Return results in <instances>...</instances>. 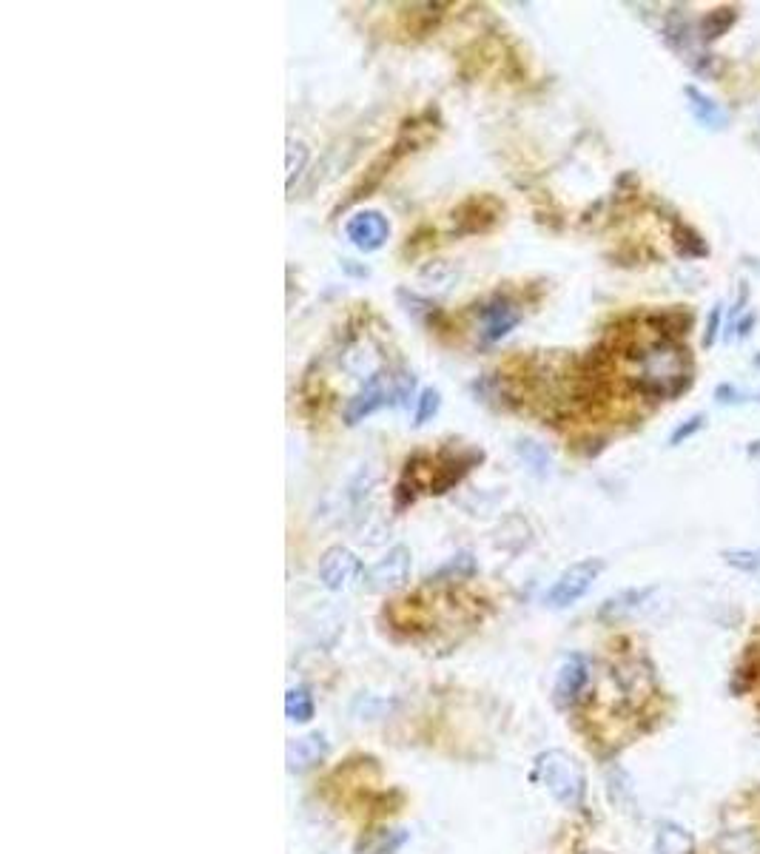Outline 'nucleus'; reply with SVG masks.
Masks as SVG:
<instances>
[{"instance_id":"obj_1","label":"nucleus","mask_w":760,"mask_h":854,"mask_svg":"<svg viewBox=\"0 0 760 854\" xmlns=\"http://www.w3.org/2000/svg\"><path fill=\"white\" fill-rule=\"evenodd\" d=\"M632 388L652 399H672L692 385V356L672 336H652L627 353Z\"/></svg>"},{"instance_id":"obj_2","label":"nucleus","mask_w":760,"mask_h":854,"mask_svg":"<svg viewBox=\"0 0 760 854\" xmlns=\"http://www.w3.org/2000/svg\"><path fill=\"white\" fill-rule=\"evenodd\" d=\"M536 775L558 803H564V806H581L587 780H584L581 763L575 761L573 755H567L564 749H550V752L538 755Z\"/></svg>"},{"instance_id":"obj_3","label":"nucleus","mask_w":760,"mask_h":854,"mask_svg":"<svg viewBox=\"0 0 760 854\" xmlns=\"http://www.w3.org/2000/svg\"><path fill=\"white\" fill-rule=\"evenodd\" d=\"M408 388H413V376H402V382H396L388 373H376V376H371V379L365 382V388L359 390L351 402H348L345 422H348V425L365 422L368 416H373L379 408H385L388 402L405 396V390Z\"/></svg>"},{"instance_id":"obj_4","label":"nucleus","mask_w":760,"mask_h":854,"mask_svg":"<svg viewBox=\"0 0 760 854\" xmlns=\"http://www.w3.org/2000/svg\"><path fill=\"white\" fill-rule=\"evenodd\" d=\"M601 570H604V561H601V558L575 561L573 567H567V570L556 578V584L547 590V595H544L547 607H553V610L573 607L575 601H581L584 595L590 593V587L595 584V578L601 576Z\"/></svg>"},{"instance_id":"obj_5","label":"nucleus","mask_w":760,"mask_h":854,"mask_svg":"<svg viewBox=\"0 0 760 854\" xmlns=\"http://www.w3.org/2000/svg\"><path fill=\"white\" fill-rule=\"evenodd\" d=\"M410 576V550L408 547H393L388 556L379 558L368 570V587L376 590V593H388V590H396L402 587Z\"/></svg>"},{"instance_id":"obj_6","label":"nucleus","mask_w":760,"mask_h":854,"mask_svg":"<svg viewBox=\"0 0 760 854\" xmlns=\"http://www.w3.org/2000/svg\"><path fill=\"white\" fill-rule=\"evenodd\" d=\"M345 231H348V240H351L359 251L371 254V251H379V248L388 242L390 223L379 211H359L356 217L348 220V228H345Z\"/></svg>"},{"instance_id":"obj_7","label":"nucleus","mask_w":760,"mask_h":854,"mask_svg":"<svg viewBox=\"0 0 760 854\" xmlns=\"http://www.w3.org/2000/svg\"><path fill=\"white\" fill-rule=\"evenodd\" d=\"M359 570L362 564L348 547H331L319 561V578L328 590H345L353 578L359 576Z\"/></svg>"},{"instance_id":"obj_8","label":"nucleus","mask_w":760,"mask_h":854,"mask_svg":"<svg viewBox=\"0 0 760 854\" xmlns=\"http://www.w3.org/2000/svg\"><path fill=\"white\" fill-rule=\"evenodd\" d=\"M479 316H482V339L487 342V345H493V342L504 339V336L510 334V331L519 325L521 311L513 305V302H510V299L496 297L493 302L482 305Z\"/></svg>"},{"instance_id":"obj_9","label":"nucleus","mask_w":760,"mask_h":854,"mask_svg":"<svg viewBox=\"0 0 760 854\" xmlns=\"http://www.w3.org/2000/svg\"><path fill=\"white\" fill-rule=\"evenodd\" d=\"M587 684H590V664H587V658H584V655H570V658L561 664V669H558L556 689H553L556 704L558 706L575 704V701L581 698V692H584Z\"/></svg>"},{"instance_id":"obj_10","label":"nucleus","mask_w":760,"mask_h":854,"mask_svg":"<svg viewBox=\"0 0 760 854\" xmlns=\"http://www.w3.org/2000/svg\"><path fill=\"white\" fill-rule=\"evenodd\" d=\"M325 755H328V743L319 732L297 738V741L288 743V769L291 772H308L316 763H322Z\"/></svg>"},{"instance_id":"obj_11","label":"nucleus","mask_w":760,"mask_h":854,"mask_svg":"<svg viewBox=\"0 0 760 854\" xmlns=\"http://www.w3.org/2000/svg\"><path fill=\"white\" fill-rule=\"evenodd\" d=\"M684 94L686 100H689V112H692V117H695L704 129L721 131L723 126H726V112H723L721 106H718L709 94L701 92L698 86H684Z\"/></svg>"},{"instance_id":"obj_12","label":"nucleus","mask_w":760,"mask_h":854,"mask_svg":"<svg viewBox=\"0 0 760 854\" xmlns=\"http://www.w3.org/2000/svg\"><path fill=\"white\" fill-rule=\"evenodd\" d=\"M655 852L692 854L695 852V843H692V835L686 832L684 826H678V823H661V826H658V837H655Z\"/></svg>"},{"instance_id":"obj_13","label":"nucleus","mask_w":760,"mask_h":854,"mask_svg":"<svg viewBox=\"0 0 760 854\" xmlns=\"http://www.w3.org/2000/svg\"><path fill=\"white\" fill-rule=\"evenodd\" d=\"M649 593H652V590H627V593L615 595L610 601H604V607H601V613L598 615H601L604 621H621V618L635 613V610L647 601Z\"/></svg>"},{"instance_id":"obj_14","label":"nucleus","mask_w":760,"mask_h":854,"mask_svg":"<svg viewBox=\"0 0 760 854\" xmlns=\"http://www.w3.org/2000/svg\"><path fill=\"white\" fill-rule=\"evenodd\" d=\"M735 20H738V12H735L732 6H721V9L709 12V15L698 23V35H701L704 43H712V40L723 38V35L735 26Z\"/></svg>"},{"instance_id":"obj_15","label":"nucleus","mask_w":760,"mask_h":854,"mask_svg":"<svg viewBox=\"0 0 760 854\" xmlns=\"http://www.w3.org/2000/svg\"><path fill=\"white\" fill-rule=\"evenodd\" d=\"M721 854H760V837L752 829H735L718 837Z\"/></svg>"},{"instance_id":"obj_16","label":"nucleus","mask_w":760,"mask_h":854,"mask_svg":"<svg viewBox=\"0 0 760 854\" xmlns=\"http://www.w3.org/2000/svg\"><path fill=\"white\" fill-rule=\"evenodd\" d=\"M285 712H288L291 721L308 724V721L314 718V698H311V692L305 687L291 689V692L285 695Z\"/></svg>"},{"instance_id":"obj_17","label":"nucleus","mask_w":760,"mask_h":854,"mask_svg":"<svg viewBox=\"0 0 760 854\" xmlns=\"http://www.w3.org/2000/svg\"><path fill=\"white\" fill-rule=\"evenodd\" d=\"M723 561L735 570H741L746 576L760 578V550H749V547H738V550H723Z\"/></svg>"},{"instance_id":"obj_18","label":"nucleus","mask_w":760,"mask_h":854,"mask_svg":"<svg viewBox=\"0 0 760 854\" xmlns=\"http://www.w3.org/2000/svg\"><path fill=\"white\" fill-rule=\"evenodd\" d=\"M672 237H675V245H678V254H681V257H689V260H692V257H706V254H709L704 240H701L692 228H686L684 223L675 225V234H672Z\"/></svg>"},{"instance_id":"obj_19","label":"nucleus","mask_w":760,"mask_h":854,"mask_svg":"<svg viewBox=\"0 0 760 854\" xmlns=\"http://www.w3.org/2000/svg\"><path fill=\"white\" fill-rule=\"evenodd\" d=\"M305 163H308V149H305V143H294V140H291V143H288V188L294 186V180L302 174Z\"/></svg>"},{"instance_id":"obj_20","label":"nucleus","mask_w":760,"mask_h":854,"mask_svg":"<svg viewBox=\"0 0 760 854\" xmlns=\"http://www.w3.org/2000/svg\"><path fill=\"white\" fill-rule=\"evenodd\" d=\"M704 419H706L704 413H695L692 419H686V422H681V425L675 427V433L669 436V445H672V447L684 445L686 439H692V436H695V433H698V430L704 427Z\"/></svg>"},{"instance_id":"obj_21","label":"nucleus","mask_w":760,"mask_h":854,"mask_svg":"<svg viewBox=\"0 0 760 854\" xmlns=\"http://www.w3.org/2000/svg\"><path fill=\"white\" fill-rule=\"evenodd\" d=\"M439 390L427 388L422 390V396H419V408H416V425H425L430 416H436V410H439Z\"/></svg>"},{"instance_id":"obj_22","label":"nucleus","mask_w":760,"mask_h":854,"mask_svg":"<svg viewBox=\"0 0 760 854\" xmlns=\"http://www.w3.org/2000/svg\"><path fill=\"white\" fill-rule=\"evenodd\" d=\"M519 453L527 459V462H530V465L536 467V470H541V473L550 467V456H547V450H544V447H538L536 442H521Z\"/></svg>"},{"instance_id":"obj_23","label":"nucleus","mask_w":760,"mask_h":854,"mask_svg":"<svg viewBox=\"0 0 760 854\" xmlns=\"http://www.w3.org/2000/svg\"><path fill=\"white\" fill-rule=\"evenodd\" d=\"M721 319H723V305H712V311L706 316V331H704V348H712L715 339H718V331H721Z\"/></svg>"},{"instance_id":"obj_24","label":"nucleus","mask_w":760,"mask_h":854,"mask_svg":"<svg viewBox=\"0 0 760 854\" xmlns=\"http://www.w3.org/2000/svg\"><path fill=\"white\" fill-rule=\"evenodd\" d=\"M715 399L721 405H738V402H743V393L735 385H721V388L715 390Z\"/></svg>"},{"instance_id":"obj_25","label":"nucleus","mask_w":760,"mask_h":854,"mask_svg":"<svg viewBox=\"0 0 760 854\" xmlns=\"http://www.w3.org/2000/svg\"><path fill=\"white\" fill-rule=\"evenodd\" d=\"M755 319H758L755 314H746V316H741L738 322H735V331H738V336H741V339H746V336H749L752 325H755Z\"/></svg>"},{"instance_id":"obj_26","label":"nucleus","mask_w":760,"mask_h":854,"mask_svg":"<svg viewBox=\"0 0 760 854\" xmlns=\"http://www.w3.org/2000/svg\"><path fill=\"white\" fill-rule=\"evenodd\" d=\"M760 453V442H752V445H749V456H758Z\"/></svg>"},{"instance_id":"obj_27","label":"nucleus","mask_w":760,"mask_h":854,"mask_svg":"<svg viewBox=\"0 0 760 854\" xmlns=\"http://www.w3.org/2000/svg\"><path fill=\"white\" fill-rule=\"evenodd\" d=\"M755 365H758V368H760V353H758V356H755Z\"/></svg>"},{"instance_id":"obj_28","label":"nucleus","mask_w":760,"mask_h":854,"mask_svg":"<svg viewBox=\"0 0 760 854\" xmlns=\"http://www.w3.org/2000/svg\"><path fill=\"white\" fill-rule=\"evenodd\" d=\"M758 402H760V396H758Z\"/></svg>"}]
</instances>
